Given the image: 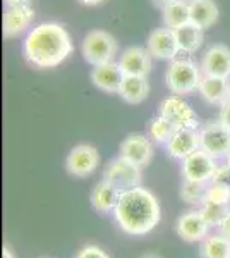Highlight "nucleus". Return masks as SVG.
<instances>
[{"label":"nucleus","instance_id":"f257e3e1","mask_svg":"<svg viewBox=\"0 0 230 258\" xmlns=\"http://www.w3.org/2000/svg\"><path fill=\"white\" fill-rule=\"evenodd\" d=\"M72 50L69 31L57 23L38 24L23 41L24 59L38 69L57 68L72 53Z\"/></svg>","mask_w":230,"mask_h":258},{"label":"nucleus","instance_id":"f03ea898","mask_svg":"<svg viewBox=\"0 0 230 258\" xmlns=\"http://www.w3.org/2000/svg\"><path fill=\"white\" fill-rule=\"evenodd\" d=\"M115 220L124 232L144 236L160 222V203L149 189L137 186L120 193L114 210Z\"/></svg>","mask_w":230,"mask_h":258},{"label":"nucleus","instance_id":"7ed1b4c3","mask_svg":"<svg viewBox=\"0 0 230 258\" xmlns=\"http://www.w3.org/2000/svg\"><path fill=\"white\" fill-rule=\"evenodd\" d=\"M201 78V66H196V62L191 59H174L165 74L167 88L172 91V95L179 97L198 91Z\"/></svg>","mask_w":230,"mask_h":258},{"label":"nucleus","instance_id":"20e7f679","mask_svg":"<svg viewBox=\"0 0 230 258\" xmlns=\"http://www.w3.org/2000/svg\"><path fill=\"white\" fill-rule=\"evenodd\" d=\"M81 50L85 60L95 68V66H102L114 60L117 53V41L110 33L93 30L85 36Z\"/></svg>","mask_w":230,"mask_h":258},{"label":"nucleus","instance_id":"39448f33","mask_svg":"<svg viewBox=\"0 0 230 258\" xmlns=\"http://www.w3.org/2000/svg\"><path fill=\"white\" fill-rule=\"evenodd\" d=\"M103 179L122 193V191L141 186L143 176H141V167H137L132 162L125 160L124 157H119V159L112 160L105 167Z\"/></svg>","mask_w":230,"mask_h":258},{"label":"nucleus","instance_id":"423d86ee","mask_svg":"<svg viewBox=\"0 0 230 258\" xmlns=\"http://www.w3.org/2000/svg\"><path fill=\"white\" fill-rule=\"evenodd\" d=\"M160 115L169 119L177 129H198L199 120L192 107L179 95L165 98L160 103Z\"/></svg>","mask_w":230,"mask_h":258},{"label":"nucleus","instance_id":"0eeeda50","mask_svg":"<svg viewBox=\"0 0 230 258\" xmlns=\"http://www.w3.org/2000/svg\"><path fill=\"white\" fill-rule=\"evenodd\" d=\"M199 143L201 150L213 159H225L230 152V131L223 124L213 122L199 129Z\"/></svg>","mask_w":230,"mask_h":258},{"label":"nucleus","instance_id":"6e6552de","mask_svg":"<svg viewBox=\"0 0 230 258\" xmlns=\"http://www.w3.org/2000/svg\"><path fill=\"white\" fill-rule=\"evenodd\" d=\"M100 165V153L91 145H78L69 152L65 167L70 176L86 177L93 174Z\"/></svg>","mask_w":230,"mask_h":258},{"label":"nucleus","instance_id":"1a4fd4ad","mask_svg":"<svg viewBox=\"0 0 230 258\" xmlns=\"http://www.w3.org/2000/svg\"><path fill=\"white\" fill-rule=\"evenodd\" d=\"M216 169H218L216 159H213L211 155H208L201 148L182 160V176L187 181L210 182L213 176H215Z\"/></svg>","mask_w":230,"mask_h":258},{"label":"nucleus","instance_id":"9d476101","mask_svg":"<svg viewBox=\"0 0 230 258\" xmlns=\"http://www.w3.org/2000/svg\"><path fill=\"white\" fill-rule=\"evenodd\" d=\"M146 48L149 50L153 59L158 60H174L181 53L177 38H175V31L165 26L149 33L148 41H146Z\"/></svg>","mask_w":230,"mask_h":258},{"label":"nucleus","instance_id":"9b49d317","mask_svg":"<svg viewBox=\"0 0 230 258\" xmlns=\"http://www.w3.org/2000/svg\"><path fill=\"white\" fill-rule=\"evenodd\" d=\"M120 157L136 164L137 167H146L153 159V141L144 135H129L120 145Z\"/></svg>","mask_w":230,"mask_h":258},{"label":"nucleus","instance_id":"f8f14e48","mask_svg":"<svg viewBox=\"0 0 230 258\" xmlns=\"http://www.w3.org/2000/svg\"><path fill=\"white\" fill-rule=\"evenodd\" d=\"M125 74L119 62L112 60L91 69V83L103 93H119Z\"/></svg>","mask_w":230,"mask_h":258},{"label":"nucleus","instance_id":"ddd939ff","mask_svg":"<svg viewBox=\"0 0 230 258\" xmlns=\"http://www.w3.org/2000/svg\"><path fill=\"white\" fill-rule=\"evenodd\" d=\"M201 71L204 76L230 78V48L227 45H211L203 55Z\"/></svg>","mask_w":230,"mask_h":258},{"label":"nucleus","instance_id":"4468645a","mask_svg":"<svg viewBox=\"0 0 230 258\" xmlns=\"http://www.w3.org/2000/svg\"><path fill=\"white\" fill-rule=\"evenodd\" d=\"M125 76H146L148 78L149 71L153 66V55L148 48L144 47H129L124 50L119 60Z\"/></svg>","mask_w":230,"mask_h":258},{"label":"nucleus","instance_id":"2eb2a0df","mask_svg":"<svg viewBox=\"0 0 230 258\" xmlns=\"http://www.w3.org/2000/svg\"><path fill=\"white\" fill-rule=\"evenodd\" d=\"M199 148V129H177L167 143V153L177 160L187 159Z\"/></svg>","mask_w":230,"mask_h":258},{"label":"nucleus","instance_id":"dca6fc26","mask_svg":"<svg viewBox=\"0 0 230 258\" xmlns=\"http://www.w3.org/2000/svg\"><path fill=\"white\" fill-rule=\"evenodd\" d=\"M33 21H35V11H33L31 6L7 7L6 12H4V36L14 38V36L26 31Z\"/></svg>","mask_w":230,"mask_h":258},{"label":"nucleus","instance_id":"f3484780","mask_svg":"<svg viewBox=\"0 0 230 258\" xmlns=\"http://www.w3.org/2000/svg\"><path fill=\"white\" fill-rule=\"evenodd\" d=\"M210 226L204 220L201 210L198 212H187L184 214L181 219L177 220V234L181 236L184 241L187 243H196V241H203L208 236V231H210Z\"/></svg>","mask_w":230,"mask_h":258},{"label":"nucleus","instance_id":"a211bd4d","mask_svg":"<svg viewBox=\"0 0 230 258\" xmlns=\"http://www.w3.org/2000/svg\"><path fill=\"white\" fill-rule=\"evenodd\" d=\"M199 95L211 105H223L230 100V78L204 76L199 83Z\"/></svg>","mask_w":230,"mask_h":258},{"label":"nucleus","instance_id":"6ab92c4d","mask_svg":"<svg viewBox=\"0 0 230 258\" xmlns=\"http://www.w3.org/2000/svg\"><path fill=\"white\" fill-rule=\"evenodd\" d=\"M189 9L191 23H194L201 30H206L218 21L220 11L215 0H189Z\"/></svg>","mask_w":230,"mask_h":258},{"label":"nucleus","instance_id":"aec40b11","mask_svg":"<svg viewBox=\"0 0 230 258\" xmlns=\"http://www.w3.org/2000/svg\"><path fill=\"white\" fill-rule=\"evenodd\" d=\"M149 90L151 88H149V81L146 76H125L119 95L124 102L136 105V103H141L148 98Z\"/></svg>","mask_w":230,"mask_h":258},{"label":"nucleus","instance_id":"412c9836","mask_svg":"<svg viewBox=\"0 0 230 258\" xmlns=\"http://www.w3.org/2000/svg\"><path fill=\"white\" fill-rule=\"evenodd\" d=\"M119 198H120V191L103 179V181H100L93 188V193H91V205H93V209L96 212L108 214V212L115 210Z\"/></svg>","mask_w":230,"mask_h":258},{"label":"nucleus","instance_id":"4be33fe9","mask_svg":"<svg viewBox=\"0 0 230 258\" xmlns=\"http://www.w3.org/2000/svg\"><path fill=\"white\" fill-rule=\"evenodd\" d=\"M175 31V38H177V43H179V50L181 53H194L196 50H199V47L203 45V40H204V35L199 26H196L194 23H187L184 26L177 28Z\"/></svg>","mask_w":230,"mask_h":258},{"label":"nucleus","instance_id":"5701e85b","mask_svg":"<svg viewBox=\"0 0 230 258\" xmlns=\"http://www.w3.org/2000/svg\"><path fill=\"white\" fill-rule=\"evenodd\" d=\"M163 14V26L170 30H177L184 24L191 23V9L187 0H175L162 9Z\"/></svg>","mask_w":230,"mask_h":258},{"label":"nucleus","instance_id":"b1692460","mask_svg":"<svg viewBox=\"0 0 230 258\" xmlns=\"http://www.w3.org/2000/svg\"><path fill=\"white\" fill-rule=\"evenodd\" d=\"M201 258H230V239L223 234H211L203 239Z\"/></svg>","mask_w":230,"mask_h":258},{"label":"nucleus","instance_id":"393cba45","mask_svg":"<svg viewBox=\"0 0 230 258\" xmlns=\"http://www.w3.org/2000/svg\"><path fill=\"white\" fill-rule=\"evenodd\" d=\"M208 184H210V182L187 181V179H184L182 188H181V198L186 203H189V205L203 207V203L206 202Z\"/></svg>","mask_w":230,"mask_h":258},{"label":"nucleus","instance_id":"a878e982","mask_svg":"<svg viewBox=\"0 0 230 258\" xmlns=\"http://www.w3.org/2000/svg\"><path fill=\"white\" fill-rule=\"evenodd\" d=\"M177 131V127L170 122L169 119H165L163 115H158V117H153L148 124V136L151 138L155 143H169V140L174 136V133Z\"/></svg>","mask_w":230,"mask_h":258},{"label":"nucleus","instance_id":"bb28decb","mask_svg":"<svg viewBox=\"0 0 230 258\" xmlns=\"http://www.w3.org/2000/svg\"><path fill=\"white\" fill-rule=\"evenodd\" d=\"M228 212H230V207L223 205V203L204 202L201 207V214L210 227H220V224L225 220V217L228 215Z\"/></svg>","mask_w":230,"mask_h":258},{"label":"nucleus","instance_id":"cd10ccee","mask_svg":"<svg viewBox=\"0 0 230 258\" xmlns=\"http://www.w3.org/2000/svg\"><path fill=\"white\" fill-rule=\"evenodd\" d=\"M206 202H213V203H223V205H228L230 202V188L220 184V182H213L210 181L208 184V193H206Z\"/></svg>","mask_w":230,"mask_h":258},{"label":"nucleus","instance_id":"c85d7f7f","mask_svg":"<svg viewBox=\"0 0 230 258\" xmlns=\"http://www.w3.org/2000/svg\"><path fill=\"white\" fill-rule=\"evenodd\" d=\"M76 258H110V256H108L102 248L93 246V244H91V246H85V248H83L81 251L78 253Z\"/></svg>","mask_w":230,"mask_h":258},{"label":"nucleus","instance_id":"c756f323","mask_svg":"<svg viewBox=\"0 0 230 258\" xmlns=\"http://www.w3.org/2000/svg\"><path fill=\"white\" fill-rule=\"evenodd\" d=\"M211 181L213 182H220V184L230 188V167H228V165L225 164V165H221V167L216 169V172H215V176H213Z\"/></svg>","mask_w":230,"mask_h":258},{"label":"nucleus","instance_id":"7c9ffc66","mask_svg":"<svg viewBox=\"0 0 230 258\" xmlns=\"http://www.w3.org/2000/svg\"><path fill=\"white\" fill-rule=\"evenodd\" d=\"M220 122L223 124L225 127L230 131V100L227 103L221 105V110H220Z\"/></svg>","mask_w":230,"mask_h":258},{"label":"nucleus","instance_id":"2f4dec72","mask_svg":"<svg viewBox=\"0 0 230 258\" xmlns=\"http://www.w3.org/2000/svg\"><path fill=\"white\" fill-rule=\"evenodd\" d=\"M218 231H220V234H223L225 238H228V239H230V212H228L227 217H225L223 222L220 224Z\"/></svg>","mask_w":230,"mask_h":258},{"label":"nucleus","instance_id":"473e14b6","mask_svg":"<svg viewBox=\"0 0 230 258\" xmlns=\"http://www.w3.org/2000/svg\"><path fill=\"white\" fill-rule=\"evenodd\" d=\"M7 7H14V6H29L31 0H4Z\"/></svg>","mask_w":230,"mask_h":258},{"label":"nucleus","instance_id":"72a5a7b5","mask_svg":"<svg viewBox=\"0 0 230 258\" xmlns=\"http://www.w3.org/2000/svg\"><path fill=\"white\" fill-rule=\"evenodd\" d=\"M151 2H153V6H157V7H160V9H163V7H167L169 4L175 2V0H151Z\"/></svg>","mask_w":230,"mask_h":258},{"label":"nucleus","instance_id":"f704fd0d","mask_svg":"<svg viewBox=\"0 0 230 258\" xmlns=\"http://www.w3.org/2000/svg\"><path fill=\"white\" fill-rule=\"evenodd\" d=\"M79 2L83 4V6H98V4H102L103 0H79Z\"/></svg>","mask_w":230,"mask_h":258},{"label":"nucleus","instance_id":"c9c22d12","mask_svg":"<svg viewBox=\"0 0 230 258\" xmlns=\"http://www.w3.org/2000/svg\"><path fill=\"white\" fill-rule=\"evenodd\" d=\"M2 258H16L14 255H12V251L7 246H4V249H2Z\"/></svg>","mask_w":230,"mask_h":258},{"label":"nucleus","instance_id":"e433bc0d","mask_svg":"<svg viewBox=\"0 0 230 258\" xmlns=\"http://www.w3.org/2000/svg\"><path fill=\"white\" fill-rule=\"evenodd\" d=\"M141 258H162V256H158V255H155V253H148V255H143Z\"/></svg>","mask_w":230,"mask_h":258},{"label":"nucleus","instance_id":"4c0bfd02","mask_svg":"<svg viewBox=\"0 0 230 258\" xmlns=\"http://www.w3.org/2000/svg\"><path fill=\"white\" fill-rule=\"evenodd\" d=\"M225 164H227V165H228V167H230V152H228V155H227V157H225Z\"/></svg>","mask_w":230,"mask_h":258},{"label":"nucleus","instance_id":"58836bf2","mask_svg":"<svg viewBox=\"0 0 230 258\" xmlns=\"http://www.w3.org/2000/svg\"><path fill=\"white\" fill-rule=\"evenodd\" d=\"M228 207H230V202H228Z\"/></svg>","mask_w":230,"mask_h":258}]
</instances>
